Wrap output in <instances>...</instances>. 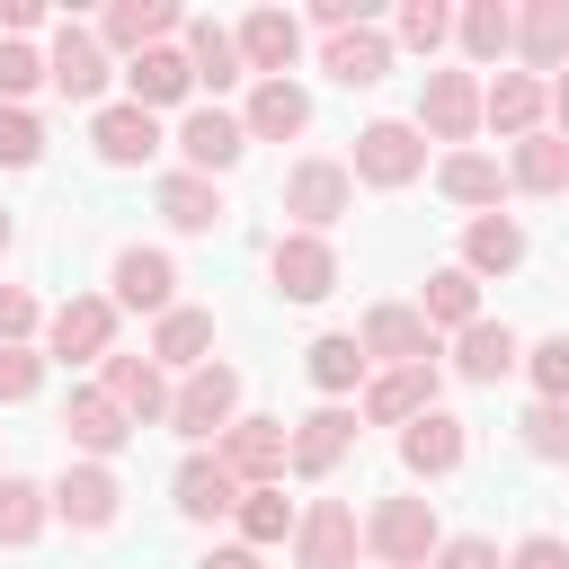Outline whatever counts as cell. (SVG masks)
I'll return each instance as SVG.
<instances>
[{
	"label": "cell",
	"instance_id": "6da1fadb",
	"mask_svg": "<svg viewBox=\"0 0 569 569\" xmlns=\"http://www.w3.org/2000/svg\"><path fill=\"white\" fill-rule=\"evenodd\" d=\"M373 551H382L391 569H418V560L436 551V516H427V498H391V507L373 516Z\"/></svg>",
	"mask_w": 569,
	"mask_h": 569
},
{
	"label": "cell",
	"instance_id": "7a4b0ae2",
	"mask_svg": "<svg viewBox=\"0 0 569 569\" xmlns=\"http://www.w3.org/2000/svg\"><path fill=\"white\" fill-rule=\"evenodd\" d=\"M231 400H240V373H231V365H204V373L178 391L169 418H178L187 436H213V427H231Z\"/></svg>",
	"mask_w": 569,
	"mask_h": 569
},
{
	"label": "cell",
	"instance_id": "3957f363",
	"mask_svg": "<svg viewBox=\"0 0 569 569\" xmlns=\"http://www.w3.org/2000/svg\"><path fill=\"white\" fill-rule=\"evenodd\" d=\"M284 453H293V445H284V427H276V418H240V427L222 436L231 480H276V471H284Z\"/></svg>",
	"mask_w": 569,
	"mask_h": 569
},
{
	"label": "cell",
	"instance_id": "277c9868",
	"mask_svg": "<svg viewBox=\"0 0 569 569\" xmlns=\"http://www.w3.org/2000/svg\"><path fill=\"white\" fill-rule=\"evenodd\" d=\"M178 142H187V160H196V178H213V169H231V160H240V142H249V124H231L222 107H196Z\"/></svg>",
	"mask_w": 569,
	"mask_h": 569
},
{
	"label": "cell",
	"instance_id": "5b68a950",
	"mask_svg": "<svg viewBox=\"0 0 569 569\" xmlns=\"http://www.w3.org/2000/svg\"><path fill=\"white\" fill-rule=\"evenodd\" d=\"M418 160H427V151H418V133H409V124H373V133L356 142V169H365L373 187H400V178H418Z\"/></svg>",
	"mask_w": 569,
	"mask_h": 569
},
{
	"label": "cell",
	"instance_id": "8992f818",
	"mask_svg": "<svg viewBox=\"0 0 569 569\" xmlns=\"http://www.w3.org/2000/svg\"><path fill=\"white\" fill-rule=\"evenodd\" d=\"M284 213H302V222H338V213H347V169L302 160V169L284 178Z\"/></svg>",
	"mask_w": 569,
	"mask_h": 569
},
{
	"label": "cell",
	"instance_id": "52a82bcc",
	"mask_svg": "<svg viewBox=\"0 0 569 569\" xmlns=\"http://www.w3.org/2000/svg\"><path fill=\"white\" fill-rule=\"evenodd\" d=\"M124 80H133V107H169V98H187L196 62H187V53H169V44H151V53H133V62H124Z\"/></svg>",
	"mask_w": 569,
	"mask_h": 569
},
{
	"label": "cell",
	"instance_id": "ba28073f",
	"mask_svg": "<svg viewBox=\"0 0 569 569\" xmlns=\"http://www.w3.org/2000/svg\"><path fill=\"white\" fill-rule=\"evenodd\" d=\"M276 284H284L293 302H320V293L338 284V258H329L320 240H276Z\"/></svg>",
	"mask_w": 569,
	"mask_h": 569
},
{
	"label": "cell",
	"instance_id": "9c48e42d",
	"mask_svg": "<svg viewBox=\"0 0 569 569\" xmlns=\"http://www.w3.org/2000/svg\"><path fill=\"white\" fill-rule=\"evenodd\" d=\"M382 71H391V53H382V36H373V27H338V36H329V80L373 89Z\"/></svg>",
	"mask_w": 569,
	"mask_h": 569
},
{
	"label": "cell",
	"instance_id": "30bf717a",
	"mask_svg": "<svg viewBox=\"0 0 569 569\" xmlns=\"http://www.w3.org/2000/svg\"><path fill=\"white\" fill-rule=\"evenodd\" d=\"M427 400H436V365H400L365 391V418H427Z\"/></svg>",
	"mask_w": 569,
	"mask_h": 569
},
{
	"label": "cell",
	"instance_id": "8fae6325",
	"mask_svg": "<svg viewBox=\"0 0 569 569\" xmlns=\"http://www.w3.org/2000/svg\"><path fill=\"white\" fill-rule=\"evenodd\" d=\"M471 116H480V89H471V71H436L427 80V133H471Z\"/></svg>",
	"mask_w": 569,
	"mask_h": 569
},
{
	"label": "cell",
	"instance_id": "7c38bea8",
	"mask_svg": "<svg viewBox=\"0 0 569 569\" xmlns=\"http://www.w3.org/2000/svg\"><path fill=\"white\" fill-rule=\"evenodd\" d=\"M98 151L107 160H151L160 151V116L151 107H107L98 116Z\"/></svg>",
	"mask_w": 569,
	"mask_h": 569
},
{
	"label": "cell",
	"instance_id": "4fadbf2b",
	"mask_svg": "<svg viewBox=\"0 0 569 569\" xmlns=\"http://www.w3.org/2000/svg\"><path fill=\"white\" fill-rule=\"evenodd\" d=\"M107 329H116L107 302H62V311H53V356H62V365H71V356H107Z\"/></svg>",
	"mask_w": 569,
	"mask_h": 569
},
{
	"label": "cell",
	"instance_id": "5bb4252c",
	"mask_svg": "<svg viewBox=\"0 0 569 569\" xmlns=\"http://www.w3.org/2000/svg\"><path fill=\"white\" fill-rule=\"evenodd\" d=\"M62 427H71V445H89V453H116V445H124V409H116L107 391H71Z\"/></svg>",
	"mask_w": 569,
	"mask_h": 569
},
{
	"label": "cell",
	"instance_id": "9a60e30c",
	"mask_svg": "<svg viewBox=\"0 0 569 569\" xmlns=\"http://www.w3.org/2000/svg\"><path fill=\"white\" fill-rule=\"evenodd\" d=\"M178 507H187V516H222V507H240V480H231V462H222V453H213V462L196 453V462L178 471Z\"/></svg>",
	"mask_w": 569,
	"mask_h": 569
},
{
	"label": "cell",
	"instance_id": "2e32d148",
	"mask_svg": "<svg viewBox=\"0 0 569 569\" xmlns=\"http://www.w3.org/2000/svg\"><path fill=\"white\" fill-rule=\"evenodd\" d=\"M293 44H302V27H293L284 9H258V18L240 27V53H249L258 71H276V80H284V62H293Z\"/></svg>",
	"mask_w": 569,
	"mask_h": 569
},
{
	"label": "cell",
	"instance_id": "e0dca14e",
	"mask_svg": "<svg viewBox=\"0 0 569 569\" xmlns=\"http://www.w3.org/2000/svg\"><path fill=\"white\" fill-rule=\"evenodd\" d=\"M169 284H178V276H169V258H160V249H124V258H116V293H124L133 311H160V302H169Z\"/></svg>",
	"mask_w": 569,
	"mask_h": 569
},
{
	"label": "cell",
	"instance_id": "ac0fdd59",
	"mask_svg": "<svg viewBox=\"0 0 569 569\" xmlns=\"http://www.w3.org/2000/svg\"><path fill=\"white\" fill-rule=\"evenodd\" d=\"M365 356L427 365V311H373V320H365Z\"/></svg>",
	"mask_w": 569,
	"mask_h": 569
},
{
	"label": "cell",
	"instance_id": "d6986e66",
	"mask_svg": "<svg viewBox=\"0 0 569 569\" xmlns=\"http://www.w3.org/2000/svg\"><path fill=\"white\" fill-rule=\"evenodd\" d=\"M107 400H116L124 418H160V409H169V391H160V373H151L142 356H116V365H107Z\"/></svg>",
	"mask_w": 569,
	"mask_h": 569
},
{
	"label": "cell",
	"instance_id": "ffe728a7",
	"mask_svg": "<svg viewBox=\"0 0 569 569\" xmlns=\"http://www.w3.org/2000/svg\"><path fill=\"white\" fill-rule=\"evenodd\" d=\"M347 445H356V418H347V409H320V418H302V436H293V471H329Z\"/></svg>",
	"mask_w": 569,
	"mask_h": 569
},
{
	"label": "cell",
	"instance_id": "44dd1931",
	"mask_svg": "<svg viewBox=\"0 0 569 569\" xmlns=\"http://www.w3.org/2000/svg\"><path fill=\"white\" fill-rule=\"evenodd\" d=\"M347 551H356V516H347V507H311V525H302V569H347Z\"/></svg>",
	"mask_w": 569,
	"mask_h": 569
},
{
	"label": "cell",
	"instance_id": "7402d4cb",
	"mask_svg": "<svg viewBox=\"0 0 569 569\" xmlns=\"http://www.w3.org/2000/svg\"><path fill=\"white\" fill-rule=\"evenodd\" d=\"M187 62H196V80L231 89V80H240V36H222L213 18H196V27H187Z\"/></svg>",
	"mask_w": 569,
	"mask_h": 569
},
{
	"label": "cell",
	"instance_id": "603a6c76",
	"mask_svg": "<svg viewBox=\"0 0 569 569\" xmlns=\"http://www.w3.org/2000/svg\"><path fill=\"white\" fill-rule=\"evenodd\" d=\"M160 213H169L178 231H213V222H222V196H213V178H196V169H187V178H169V187H160Z\"/></svg>",
	"mask_w": 569,
	"mask_h": 569
},
{
	"label": "cell",
	"instance_id": "cb8c5ba5",
	"mask_svg": "<svg viewBox=\"0 0 569 569\" xmlns=\"http://www.w3.org/2000/svg\"><path fill=\"white\" fill-rule=\"evenodd\" d=\"M400 453H409V471H453V462H462V427L427 409V418H409V445H400Z\"/></svg>",
	"mask_w": 569,
	"mask_h": 569
},
{
	"label": "cell",
	"instance_id": "d4e9b609",
	"mask_svg": "<svg viewBox=\"0 0 569 569\" xmlns=\"http://www.w3.org/2000/svg\"><path fill=\"white\" fill-rule=\"evenodd\" d=\"M53 80H62V98H98L107 62H98V44H89L80 27H62V44H53Z\"/></svg>",
	"mask_w": 569,
	"mask_h": 569
},
{
	"label": "cell",
	"instance_id": "484cf974",
	"mask_svg": "<svg viewBox=\"0 0 569 569\" xmlns=\"http://www.w3.org/2000/svg\"><path fill=\"white\" fill-rule=\"evenodd\" d=\"M480 107H489V124H498V133H533V116H542V80L507 71V80H498V89H489Z\"/></svg>",
	"mask_w": 569,
	"mask_h": 569
},
{
	"label": "cell",
	"instance_id": "4316f807",
	"mask_svg": "<svg viewBox=\"0 0 569 569\" xmlns=\"http://www.w3.org/2000/svg\"><path fill=\"white\" fill-rule=\"evenodd\" d=\"M311 124V98L293 89V80H267L258 98H249V133H302Z\"/></svg>",
	"mask_w": 569,
	"mask_h": 569
},
{
	"label": "cell",
	"instance_id": "83f0119b",
	"mask_svg": "<svg viewBox=\"0 0 569 569\" xmlns=\"http://www.w3.org/2000/svg\"><path fill=\"white\" fill-rule=\"evenodd\" d=\"M53 507H62L71 525H107V516H116V480H107V471L89 462V471H71V480L53 489Z\"/></svg>",
	"mask_w": 569,
	"mask_h": 569
},
{
	"label": "cell",
	"instance_id": "f1b7e54d",
	"mask_svg": "<svg viewBox=\"0 0 569 569\" xmlns=\"http://www.w3.org/2000/svg\"><path fill=\"white\" fill-rule=\"evenodd\" d=\"M507 365H516V338L489 329V320H471V329H462V373H471V382H498Z\"/></svg>",
	"mask_w": 569,
	"mask_h": 569
},
{
	"label": "cell",
	"instance_id": "f546056e",
	"mask_svg": "<svg viewBox=\"0 0 569 569\" xmlns=\"http://www.w3.org/2000/svg\"><path fill=\"white\" fill-rule=\"evenodd\" d=\"M516 178H525V187H569V142H560V133H525Z\"/></svg>",
	"mask_w": 569,
	"mask_h": 569
},
{
	"label": "cell",
	"instance_id": "4dcf8cb0",
	"mask_svg": "<svg viewBox=\"0 0 569 569\" xmlns=\"http://www.w3.org/2000/svg\"><path fill=\"white\" fill-rule=\"evenodd\" d=\"M169 27H178V9H160V0H133V9H116V18H107V36H116V44H142V53H151Z\"/></svg>",
	"mask_w": 569,
	"mask_h": 569
},
{
	"label": "cell",
	"instance_id": "1f68e13d",
	"mask_svg": "<svg viewBox=\"0 0 569 569\" xmlns=\"http://www.w3.org/2000/svg\"><path fill=\"white\" fill-rule=\"evenodd\" d=\"M471 311H480V284H471L462 267L427 276V320H462V329H471Z\"/></svg>",
	"mask_w": 569,
	"mask_h": 569
},
{
	"label": "cell",
	"instance_id": "d6a6232c",
	"mask_svg": "<svg viewBox=\"0 0 569 569\" xmlns=\"http://www.w3.org/2000/svg\"><path fill=\"white\" fill-rule=\"evenodd\" d=\"M516 36H525V53H533V62H560V53H569V0H542Z\"/></svg>",
	"mask_w": 569,
	"mask_h": 569
},
{
	"label": "cell",
	"instance_id": "836d02e7",
	"mask_svg": "<svg viewBox=\"0 0 569 569\" xmlns=\"http://www.w3.org/2000/svg\"><path fill=\"white\" fill-rule=\"evenodd\" d=\"M204 347H213V320H204V311H169V320H160V356H169V365H196Z\"/></svg>",
	"mask_w": 569,
	"mask_h": 569
},
{
	"label": "cell",
	"instance_id": "e575fe53",
	"mask_svg": "<svg viewBox=\"0 0 569 569\" xmlns=\"http://www.w3.org/2000/svg\"><path fill=\"white\" fill-rule=\"evenodd\" d=\"M356 373H365V338H320V347H311V382L347 391Z\"/></svg>",
	"mask_w": 569,
	"mask_h": 569
},
{
	"label": "cell",
	"instance_id": "d590c367",
	"mask_svg": "<svg viewBox=\"0 0 569 569\" xmlns=\"http://www.w3.org/2000/svg\"><path fill=\"white\" fill-rule=\"evenodd\" d=\"M445 196H462V204H489V196H498V169H489L480 151H453V160H445Z\"/></svg>",
	"mask_w": 569,
	"mask_h": 569
},
{
	"label": "cell",
	"instance_id": "8d00e7d4",
	"mask_svg": "<svg viewBox=\"0 0 569 569\" xmlns=\"http://www.w3.org/2000/svg\"><path fill=\"white\" fill-rule=\"evenodd\" d=\"M284 525H293V507H284V489H249V498H240V533H249V542H276Z\"/></svg>",
	"mask_w": 569,
	"mask_h": 569
},
{
	"label": "cell",
	"instance_id": "74e56055",
	"mask_svg": "<svg viewBox=\"0 0 569 569\" xmlns=\"http://www.w3.org/2000/svg\"><path fill=\"white\" fill-rule=\"evenodd\" d=\"M36 525H44V498L27 480H0V542H27Z\"/></svg>",
	"mask_w": 569,
	"mask_h": 569
},
{
	"label": "cell",
	"instance_id": "f35d334b",
	"mask_svg": "<svg viewBox=\"0 0 569 569\" xmlns=\"http://www.w3.org/2000/svg\"><path fill=\"white\" fill-rule=\"evenodd\" d=\"M516 258H525L516 222H471V267H516Z\"/></svg>",
	"mask_w": 569,
	"mask_h": 569
},
{
	"label": "cell",
	"instance_id": "ab89813d",
	"mask_svg": "<svg viewBox=\"0 0 569 569\" xmlns=\"http://www.w3.org/2000/svg\"><path fill=\"white\" fill-rule=\"evenodd\" d=\"M462 44L489 62V53H507V44H516V18H507V9H471V18H462Z\"/></svg>",
	"mask_w": 569,
	"mask_h": 569
},
{
	"label": "cell",
	"instance_id": "60d3db41",
	"mask_svg": "<svg viewBox=\"0 0 569 569\" xmlns=\"http://www.w3.org/2000/svg\"><path fill=\"white\" fill-rule=\"evenodd\" d=\"M525 445H533V453H569V400H542V409L525 418Z\"/></svg>",
	"mask_w": 569,
	"mask_h": 569
},
{
	"label": "cell",
	"instance_id": "b9f144b4",
	"mask_svg": "<svg viewBox=\"0 0 569 569\" xmlns=\"http://www.w3.org/2000/svg\"><path fill=\"white\" fill-rule=\"evenodd\" d=\"M0 160H9V169H27V160H36V124H27L18 107H0Z\"/></svg>",
	"mask_w": 569,
	"mask_h": 569
},
{
	"label": "cell",
	"instance_id": "7bdbcfd3",
	"mask_svg": "<svg viewBox=\"0 0 569 569\" xmlns=\"http://www.w3.org/2000/svg\"><path fill=\"white\" fill-rule=\"evenodd\" d=\"M533 382H542L551 400H569V338H551V347H533Z\"/></svg>",
	"mask_w": 569,
	"mask_h": 569
},
{
	"label": "cell",
	"instance_id": "ee69618b",
	"mask_svg": "<svg viewBox=\"0 0 569 569\" xmlns=\"http://www.w3.org/2000/svg\"><path fill=\"white\" fill-rule=\"evenodd\" d=\"M400 36H409L418 53H436V44H445V9H427V0H418V9H400Z\"/></svg>",
	"mask_w": 569,
	"mask_h": 569
},
{
	"label": "cell",
	"instance_id": "f6af8a7d",
	"mask_svg": "<svg viewBox=\"0 0 569 569\" xmlns=\"http://www.w3.org/2000/svg\"><path fill=\"white\" fill-rule=\"evenodd\" d=\"M36 391V356L27 347H0V400H27Z\"/></svg>",
	"mask_w": 569,
	"mask_h": 569
},
{
	"label": "cell",
	"instance_id": "bcb514c9",
	"mask_svg": "<svg viewBox=\"0 0 569 569\" xmlns=\"http://www.w3.org/2000/svg\"><path fill=\"white\" fill-rule=\"evenodd\" d=\"M36 71H44V62H36L27 44H0V89H9V98H18V89H36Z\"/></svg>",
	"mask_w": 569,
	"mask_h": 569
},
{
	"label": "cell",
	"instance_id": "7dc6e473",
	"mask_svg": "<svg viewBox=\"0 0 569 569\" xmlns=\"http://www.w3.org/2000/svg\"><path fill=\"white\" fill-rule=\"evenodd\" d=\"M18 329H36V302L18 284H0V347H18Z\"/></svg>",
	"mask_w": 569,
	"mask_h": 569
},
{
	"label": "cell",
	"instance_id": "c3c4849f",
	"mask_svg": "<svg viewBox=\"0 0 569 569\" xmlns=\"http://www.w3.org/2000/svg\"><path fill=\"white\" fill-rule=\"evenodd\" d=\"M436 569H498V551H489V542H445Z\"/></svg>",
	"mask_w": 569,
	"mask_h": 569
},
{
	"label": "cell",
	"instance_id": "681fc988",
	"mask_svg": "<svg viewBox=\"0 0 569 569\" xmlns=\"http://www.w3.org/2000/svg\"><path fill=\"white\" fill-rule=\"evenodd\" d=\"M516 569H569V551H560V542H551V533H533V542H525V551H516Z\"/></svg>",
	"mask_w": 569,
	"mask_h": 569
},
{
	"label": "cell",
	"instance_id": "f907efd6",
	"mask_svg": "<svg viewBox=\"0 0 569 569\" xmlns=\"http://www.w3.org/2000/svg\"><path fill=\"white\" fill-rule=\"evenodd\" d=\"M204 569H258V551H213Z\"/></svg>",
	"mask_w": 569,
	"mask_h": 569
},
{
	"label": "cell",
	"instance_id": "816d5d0a",
	"mask_svg": "<svg viewBox=\"0 0 569 569\" xmlns=\"http://www.w3.org/2000/svg\"><path fill=\"white\" fill-rule=\"evenodd\" d=\"M551 107H560V133H569V80H560V89H551Z\"/></svg>",
	"mask_w": 569,
	"mask_h": 569
},
{
	"label": "cell",
	"instance_id": "f5cc1de1",
	"mask_svg": "<svg viewBox=\"0 0 569 569\" xmlns=\"http://www.w3.org/2000/svg\"><path fill=\"white\" fill-rule=\"evenodd\" d=\"M0 249H9V222H0Z\"/></svg>",
	"mask_w": 569,
	"mask_h": 569
}]
</instances>
